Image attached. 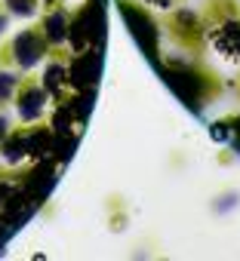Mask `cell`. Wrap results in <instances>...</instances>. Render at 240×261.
<instances>
[{"instance_id": "7", "label": "cell", "mask_w": 240, "mask_h": 261, "mask_svg": "<svg viewBox=\"0 0 240 261\" xmlns=\"http://www.w3.org/2000/svg\"><path fill=\"white\" fill-rule=\"evenodd\" d=\"M13 19H34L43 7V0H4Z\"/></svg>"}, {"instance_id": "3", "label": "cell", "mask_w": 240, "mask_h": 261, "mask_svg": "<svg viewBox=\"0 0 240 261\" xmlns=\"http://www.w3.org/2000/svg\"><path fill=\"white\" fill-rule=\"evenodd\" d=\"M163 34L170 37V43L176 49H182L185 56H197L203 59L206 49H209V40H206V22H203V13L200 10H191V7H176L163 16Z\"/></svg>"}, {"instance_id": "4", "label": "cell", "mask_w": 240, "mask_h": 261, "mask_svg": "<svg viewBox=\"0 0 240 261\" xmlns=\"http://www.w3.org/2000/svg\"><path fill=\"white\" fill-rule=\"evenodd\" d=\"M50 98H53V95L46 92L43 80H40L37 74L25 71V74H22V80H19V86H16V98H13V108H16L19 123H25V126L40 123V120L46 117Z\"/></svg>"}, {"instance_id": "1", "label": "cell", "mask_w": 240, "mask_h": 261, "mask_svg": "<svg viewBox=\"0 0 240 261\" xmlns=\"http://www.w3.org/2000/svg\"><path fill=\"white\" fill-rule=\"evenodd\" d=\"M56 46L50 43L46 31L40 28V22H34V25L19 28L16 34H7L0 40V68H13L19 74L34 71L40 62H46V56Z\"/></svg>"}, {"instance_id": "6", "label": "cell", "mask_w": 240, "mask_h": 261, "mask_svg": "<svg viewBox=\"0 0 240 261\" xmlns=\"http://www.w3.org/2000/svg\"><path fill=\"white\" fill-rule=\"evenodd\" d=\"M22 74L13 68H0V111H7L16 98V86H19Z\"/></svg>"}, {"instance_id": "2", "label": "cell", "mask_w": 240, "mask_h": 261, "mask_svg": "<svg viewBox=\"0 0 240 261\" xmlns=\"http://www.w3.org/2000/svg\"><path fill=\"white\" fill-rule=\"evenodd\" d=\"M200 13L209 46L240 59V0H206Z\"/></svg>"}, {"instance_id": "9", "label": "cell", "mask_w": 240, "mask_h": 261, "mask_svg": "<svg viewBox=\"0 0 240 261\" xmlns=\"http://www.w3.org/2000/svg\"><path fill=\"white\" fill-rule=\"evenodd\" d=\"M10 25H13V16H10L7 4H4V0H0V40H4V37L10 34Z\"/></svg>"}, {"instance_id": "10", "label": "cell", "mask_w": 240, "mask_h": 261, "mask_svg": "<svg viewBox=\"0 0 240 261\" xmlns=\"http://www.w3.org/2000/svg\"><path fill=\"white\" fill-rule=\"evenodd\" d=\"M237 98H240V74H237Z\"/></svg>"}, {"instance_id": "5", "label": "cell", "mask_w": 240, "mask_h": 261, "mask_svg": "<svg viewBox=\"0 0 240 261\" xmlns=\"http://www.w3.org/2000/svg\"><path fill=\"white\" fill-rule=\"evenodd\" d=\"M37 22L46 31V37H50L53 46H65L68 31H71V7H68V0H53V4H43Z\"/></svg>"}, {"instance_id": "8", "label": "cell", "mask_w": 240, "mask_h": 261, "mask_svg": "<svg viewBox=\"0 0 240 261\" xmlns=\"http://www.w3.org/2000/svg\"><path fill=\"white\" fill-rule=\"evenodd\" d=\"M13 129H16L13 117H10L7 111H0V151H4V148H7V142L13 139Z\"/></svg>"}]
</instances>
